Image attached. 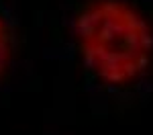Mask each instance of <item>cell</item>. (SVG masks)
Returning <instances> with one entry per match:
<instances>
[{"mask_svg": "<svg viewBox=\"0 0 153 135\" xmlns=\"http://www.w3.org/2000/svg\"><path fill=\"white\" fill-rule=\"evenodd\" d=\"M76 35L88 66L110 84L137 78L153 47L151 31L141 14L114 0L98 2L80 14Z\"/></svg>", "mask_w": 153, "mask_h": 135, "instance_id": "6da1fadb", "label": "cell"}, {"mask_svg": "<svg viewBox=\"0 0 153 135\" xmlns=\"http://www.w3.org/2000/svg\"><path fill=\"white\" fill-rule=\"evenodd\" d=\"M6 61H8V39H6V33H4V25L0 21V74L4 72Z\"/></svg>", "mask_w": 153, "mask_h": 135, "instance_id": "7a4b0ae2", "label": "cell"}]
</instances>
